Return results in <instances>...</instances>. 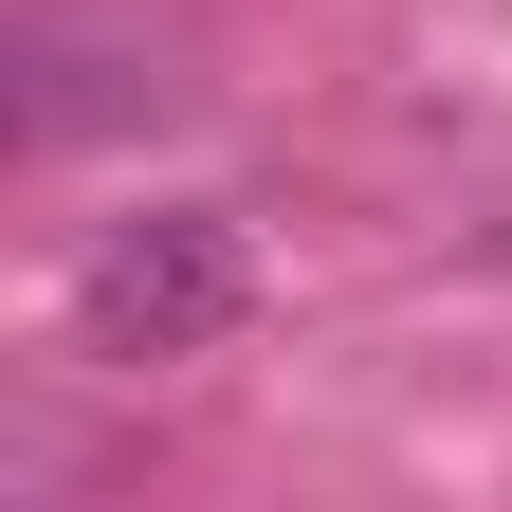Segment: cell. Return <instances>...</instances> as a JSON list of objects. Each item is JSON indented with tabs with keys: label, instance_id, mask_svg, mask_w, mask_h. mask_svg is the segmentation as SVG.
<instances>
[{
	"label": "cell",
	"instance_id": "obj_1",
	"mask_svg": "<svg viewBox=\"0 0 512 512\" xmlns=\"http://www.w3.org/2000/svg\"><path fill=\"white\" fill-rule=\"evenodd\" d=\"M238 311H256V238H238L220 202H128V220H92V256H74V348L128 366V384L238 348Z\"/></svg>",
	"mask_w": 512,
	"mask_h": 512
}]
</instances>
